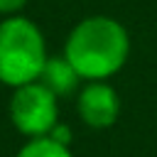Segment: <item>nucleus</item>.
Listing matches in <instances>:
<instances>
[{
	"instance_id": "nucleus-4",
	"label": "nucleus",
	"mask_w": 157,
	"mask_h": 157,
	"mask_svg": "<svg viewBox=\"0 0 157 157\" xmlns=\"http://www.w3.org/2000/svg\"><path fill=\"white\" fill-rule=\"evenodd\" d=\"M120 110V101L118 93L101 81L88 83L81 96H78V113L83 118V123H88L91 128H108L115 123Z\"/></svg>"
},
{
	"instance_id": "nucleus-2",
	"label": "nucleus",
	"mask_w": 157,
	"mask_h": 157,
	"mask_svg": "<svg viewBox=\"0 0 157 157\" xmlns=\"http://www.w3.org/2000/svg\"><path fill=\"white\" fill-rule=\"evenodd\" d=\"M47 61L44 37L27 17H10L0 22V81L7 86H25L39 78Z\"/></svg>"
},
{
	"instance_id": "nucleus-8",
	"label": "nucleus",
	"mask_w": 157,
	"mask_h": 157,
	"mask_svg": "<svg viewBox=\"0 0 157 157\" xmlns=\"http://www.w3.org/2000/svg\"><path fill=\"white\" fill-rule=\"evenodd\" d=\"M27 0H0V12H15L25 5Z\"/></svg>"
},
{
	"instance_id": "nucleus-7",
	"label": "nucleus",
	"mask_w": 157,
	"mask_h": 157,
	"mask_svg": "<svg viewBox=\"0 0 157 157\" xmlns=\"http://www.w3.org/2000/svg\"><path fill=\"white\" fill-rule=\"evenodd\" d=\"M49 137L69 147V142H71V130H69V128H64V125H54V128L49 130Z\"/></svg>"
},
{
	"instance_id": "nucleus-3",
	"label": "nucleus",
	"mask_w": 157,
	"mask_h": 157,
	"mask_svg": "<svg viewBox=\"0 0 157 157\" xmlns=\"http://www.w3.org/2000/svg\"><path fill=\"white\" fill-rule=\"evenodd\" d=\"M10 118L20 132L44 137L56 125V96L39 81L17 86L10 101Z\"/></svg>"
},
{
	"instance_id": "nucleus-6",
	"label": "nucleus",
	"mask_w": 157,
	"mask_h": 157,
	"mask_svg": "<svg viewBox=\"0 0 157 157\" xmlns=\"http://www.w3.org/2000/svg\"><path fill=\"white\" fill-rule=\"evenodd\" d=\"M17 157H71V152H69L66 145L44 135V137H34L32 142H27L17 152Z\"/></svg>"
},
{
	"instance_id": "nucleus-1",
	"label": "nucleus",
	"mask_w": 157,
	"mask_h": 157,
	"mask_svg": "<svg viewBox=\"0 0 157 157\" xmlns=\"http://www.w3.org/2000/svg\"><path fill=\"white\" fill-rule=\"evenodd\" d=\"M130 39L125 27L110 17L81 20L66 39L64 56L74 64L81 78H108L128 59Z\"/></svg>"
},
{
	"instance_id": "nucleus-5",
	"label": "nucleus",
	"mask_w": 157,
	"mask_h": 157,
	"mask_svg": "<svg viewBox=\"0 0 157 157\" xmlns=\"http://www.w3.org/2000/svg\"><path fill=\"white\" fill-rule=\"evenodd\" d=\"M37 81L44 83L54 96H66L78 86L81 76H78V71L74 69V64L66 56H47Z\"/></svg>"
}]
</instances>
